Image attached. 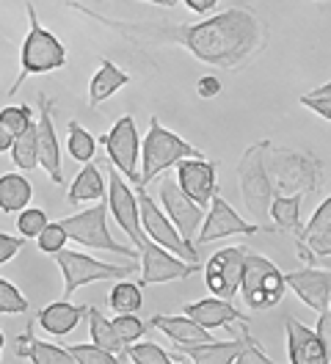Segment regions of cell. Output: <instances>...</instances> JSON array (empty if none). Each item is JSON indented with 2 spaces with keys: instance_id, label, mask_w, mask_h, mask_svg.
<instances>
[{
  "instance_id": "e0dca14e",
  "label": "cell",
  "mask_w": 331,
  "mask_h": 364,
  "mask_svg": "<svg viewBox=\"0 0 331 364\" xmlns=\"http://www.w3.org/2000/svg\"><path fill=\"white\" fill-rule=\"evenodd\" d=\"M177 185L179 191L196 202L199 207H207L210 199L219 193V180H216V163L204 158H185L177 163Z\"/></svg>"
},
{
  "instance_id": "836d02e7",
  "label": "cell",
  "mask_w": 331,
  "mask_h": 364,
  "mask_svg": "<svg viewBox=\"0 0 331 364\" xmlns=\"http://www.w3.org/2000/svg\"><path fill=\"white\" fill-rule=\"evenodd\" d=\"M125 359H130L132 364H174L172 353L154 342H132L125 350Z\"/></svg>"
},
{
  "instance_id": "8992f818",
  "label": "cell",
  "mask_w": 331,
  "mask_h": 364,
  "mask_svg": "<svg viewBox=\"0 0 331 364\" xmlns=\"http://www.w3.org/2000/svg\"><path fill=\"white\" fill-rule=\"evenodd\" d=\"M268 146H270V141H257L238 160V188H241V196L248 207V213L254 215V221L260 227L268 218V207L273 202V185H270L268 168H265Z\"/></svg>"
},
{
  "instance_id": "8d00e7d4",
  "label": "cell",
  "mask_w": 331,
  "mask_h": 364,
  "mask_svg": "<svg viewBox=\"0 0 331 364\" xmlns=\"http://www.w3.org/2000/svg\"><path fill=\"white\" fill-rule=\"evenodd\" d=\"M110 326H113V331L119 334V340L125 345H132V342H138L147 334V323L138 315H116L110 320Z\"/></svg>"
},
{
  "instance_id": "1f68e13d",
  "label": "cell",
  "mask_w": 331,
  "mask_h": 364,
  "mask_svg": "<svg viewBox=\"0 0 331 364\" xmlns=\"http://www.w3.org/2000/svg\"><path fill=\"white\" fill-rule=\"evenodd\" d=\"M11 160L20 171H33L39 168V160H36V122H31L22 133L14 136V144H11Z\"/></svg>"
},
{
  "instance_id": "b9f144b4",
  "label": "cell",
  "mask_w": 331,
  "mask_h": 364,
  "mask_svg": "<svg viewBox=\"0 0 331 364\" xmlns=\"http://www.w3.org/2000/svg\"><path fill=\"white\" fill-rule=\"evenodd\" d=\"M232 364H276V362H270V359H268V353L260 348V342L254 340V337L243 328V345H241V350H238V356H235V362Z\"/></svg>"
},
{
  "instance_id": "4fadbf2b",
  "label": "cell",
  "mask_w": 331,
  "mask_h": 364,
  "mask_svg": "<svg viewBox=\"0 0 331 364\" xmlns=\"http://www.w3.org/2000/svg\"><path fill=\"white\" fill-rule=\"evenodd\" d=\"M243 257H246L243 246H226V249L216 251L207 259V265H204V282H207V290L216 298L232 301V298L238 296Z\"/></svg>"
},
{
  "instance_id": "c3c4849f",
  "label": "cell",
  "mask_w": 331,
  "mask_h": 364,
  "mask_svg": "<svg viewBox=\"0 0 331 364\" xmlns=\"http://www.w3.org/2000/svg\"><path fill=\"white\" fill-rule=\"evenodd\" d=\"M3 342H6V337H3V331H0V350H3Z\"/></svg>"
},
{
  "instance_id": "3957f363",
  "label": "cell",
  "mask_w": 331,
  "mask_h": 364,
  "mask_svg": "<svg viewBox=\"0 0 331 364\" xmlns=\"http://www.w3.org/2000/svg\"><path fill=\"white\" fill-rule=\"evenodd\" d=\"M25 11H28V33L22 39V50H20V75L11 83L9 94H17L28 77L56 72V69H61L69 61L66 47L61 45V39L39 23V14H36L33 3H28Z\"/></svg>"
},
{
  "instance_id": "4316f807",
  "label": "cell",
  "mask_w": 331,
  "mask_h": 364,
  "mask_svg": "<svg viewBox=\"0 0 331 364\" xmlns=\"http://www.w3.org/2000/svg\"><path fill=\"white\" fill-rule=\"evenodd\" d=\"M130 83V75L125 69H119L110 58H103L100 61V69L97 75L91 77L88 83V108H97L103 105L105 100H110L119 89H125Z\"/></svg>"
},
{
  "instance_id": "ee69618b",
  "label": "cell",
  "mask_w": 331,
  "mask_h": 364,
  "mask_svg": "<svg viewBox=\"0 0 331 364\" xmlns=\"http://www.w3.org/2000/svg\"><path fill=\"white\" fill-rule=\"evenodd\" d=\"M196 91L201 100H213L216 94H221V80L216 75H201L196 83Z\"/></svg>"
},
{
  "instance_id": "60d3db41",
  "label": "cell",
  "mask_w": 331,
  "mask_h": 364,
  "mask_svg": "<svg viewBox=\"0 0 331 364\" xmlns=\"http://www.w3.org/2000/svg\"><path fill=\"white\" fill-rule=\"evenodd\" d=\"M31 122H33V111H31L28 105H6V108L0 111V124H6V127L11 130V136L22 133Z\"/></svg>"
},
{
  "instance_id": "52a82bcc",
  "label": "cell",
  "mask_w": 331,
  "mask_h": 364,
  "mask_svg": "<svg viewBox=\"0 0 331 364\" xmlns=\"http://www.w3.org/2000/svg\"><path fill=\"white\" fill-rule=\"evenodd\" d=\"M61 229L66 232V240H75L78 246H86V249H100V251H113V254H122V257H130L138 259V251L132 246H122L108 229V205L105 202H97L94 207H88L83 213H75V215H66L58 221Z\"/></svg>"
},
{
  "instance_id": "e575fe53",
  "label": "cell",
  "mask_w": 331,
  "mask_h": 364,
  "mask_svg": "<svg viewBox=\"0 0 331 364\" xmlns=\"http://www.w3.org/2000/svg\"><path fill=\"white\" fill-rule=\"evenodd\" d=\"M28 298L17 290V284H11L9 279L0 276V315H22L28 312Z\"/></svg>"
},
{
  "instance_id": "f1b7e54d",
  "label": "cell",
  "mask_w": 331,
  "mask_h": 364,
  "mask_svg": "<svg viewBox=\"0 0 331 364\" xmlns=\"http://www.w3.org/2000/svg\"><path fill=\"white\" fill-rule=\"evenodd\" d=\"M86 315H88V323H91V328H88V334H91V345H97V348L108 350V353H113V356H125L127 345L119 340V334L113 331L110 320L105 318L97 306H86Z\"/></svg>"
},
{
  "instance_id": "d6a6232c",
  "label": "cell",
  "mask_w": 331,
  "mask_h": 364,
  "mask_svg": "<svg viewBox=\"0 0 331 364\" xmlns=\"http://www.w3.org/2000/svg\"><path fill=\"white\" fill-rule=\"evenodd\" d=\"M66 152L72 155V158L78 160V163H88V160H94V152H97V138L88 133L86 127H80L75 119L66 124Z\"/></svg>"
},
{
  "instance_id": "7bdbcfd3",
  "label": "cell",
  "mask_w": 331,
  "mask_h": 364,
  "mask_svg": "<svg viewBox=\"0 0 331 364\" xmlns=\"http://www.w3.org/2000/svg\"><path fill=\"white\" fill-rule=\"evenodd\" d=\"M25 237H14V235H6V232H0V265H6L9 259H14L20 249L25 246L22 243Z\"/></svg>"
},
{
  "instance_id": "ab89813d",
  "label": "cell",
  "mask_w": 331,
  "mask_h": 364,
  "mask_svg": "<svg viewBox=\"0 0 331 364\" xmlns=\"http://www.w3.org/2000/svg\"><path fill=\"white\" fill-rule=\"evenodd\" d=\"M36 246L42 254H56V251L66 249V232L61 229V224L56 221V224H44V229L36 235Z\"/></svg>"
},
{
  "instance_id": "bcb514c9",
  "label": "cell",
  "mask_w": 331,
  "mask_h": 364,
  "mask_svg": "<svg viewBox=\"0 0 331 364\" xmlns=\"http://www.w3.org/2000/svg\"><path fill=\"white\" fill-rule=\"evenodd\" d=\"M11 144H14L11 130H9L6 124H0V155H3V152H9V149H11Z\"/></svg>"
},
{
  "instance_id": "d590c367",
  "label": "cell",
  "mask_w": 331,
  "mask_h": 364,
  "mask_svg": "<svg viewBox=\"0 0 331 364\" xmlns=\"http://www.w3.org/2000/svg\"><path fill=\"white\" fill-rule=\"evenodd\" d=\"M66 350L75 356V362L78 364H125L119 356H113L108 350H103V348H97V345H66Z\"/></svg>"
},
{
  "instance_id": "44dd1931",
  "label": "cell",
  "mask_w": 331,
  "mask_h": 364,
  "mask_svg": "<svg viewBox=\"0 0 331 364\" xmlns=\"http://www.w3.org/2000/svg\"><path fill=\"white\" fill-rule=\"evenodd\" d=\"M298 246L312 251L323 265H329L331 257V199H323L312 213L307 227L298 229Z\"/></svg>"
},
{
  "instance_id": "f6af8a7d",
  "label": "cell",
  "mask_w": 331,
  "mask_h": 364,
  "mask_svg": "<svg viewBox=\"0 0 331 364\" xmlns=\"http://www.w3.org/2000/svg\"><path fill=\"white\" fill-rule=\"evenodd\" d=\"M194 14H207V11H213L216 6H219V0H182Z\"/></svg>"
},
{
  "instance_id": "f35d334b",
  "label": "cell",
  "mask_w": 331,
  "mask_h": 364,
  "mask_svg": "<svg viewBox=\"0 0 331 364\" xmlns=\"http://www.w3.org/2000/svg\"><path fill=\"white\" fill-rule=\"evenodd\" d=\"M301 105L315 111L323 122H331V83H323L320 89L309 91L301 97Z\"/></svg>"
},
{
  "instance_id": "7dc6e473",
  "label": "cell",
  "mask_w": 331,
  "mask_h": 364,
  "mask_svg": "<svg viewBox=\"0 0 331 364\" xmlns=\"http://www.w3.org/2000/svg\"><path fill=\"white\" fill-rule=\"evenodd\" d=\"M144 3H154V6H166V9H172V6H177V0H144Z\"/></svg>"
},
{
  "instance_id": "74e56055",
  "label": "cell",
  "mask_w": 331,
  "mask_h": 364,
  "mask_svg": "<svg viewBox=\"0 0 331 364\" xmlns=\"http://www.w3.org/2000/svg\"><path fill=\"white\" fill-rule=\"evenodd\" d=\"M47 224V213L39 207H22L17 213V229H20V237H36Z\"/></svg>"
},
{
  "instance_id": "277c9868",
  "label": "cell",
  "mask_w": 331,
  "mask_h": 364,
  "mask_svg": "<svg viewBox=\"0 0 331 364\" xmlns=\"http://www.w3.org/2000/svg\"><path fill=\"white\" fill-rule=\"evenodd\" d=\"M185 158H207L201 149L194 144H188L182 136H177L172 130H166L160 124V119H149V130L141 141V158H138V185H149L154 177H160L163 171H169Z\"/></svg>"
},
{
  "instance_id": "603a6c76",
  "label": "cell",
  "mask_w": 331,
  "mask_h": 364,
  "mask_svg": "<svg viewBox=\"0 0 331 364\" xmlns=\"http://www.w3.org/2000/svg\"><path fill=\"white\" fill-rule=\"evenodd\" d=\"M149 326L160 328L174 345H199V342L213 340V334L207 328H201L196 320H191L188 315H152Z\"/></svg>"
},
{
  "instance_id": "5bb4252c",
  "label": "cell",
  "mask_w": 331,
  "mask_h": 364,
  "mask_svg": "<svg viewBox=\"0 0 331 364\" xmlns=\"http://www.w3.org/2000/svg\"><path fill=\"white\" fill-rule=\"evenodd\" d=\"M110 182L108 185V210L110 215H113V221L122 227V232L130 237L135 246H141L144 240H147V235H144V229H141V221H138V199H135V193H132V188L127 185V180L116 171V168H110Z\"/></svg>"
},
{
  "instance_id": "30bf717a",
  "label": "cell",
  "mask_w": 331,
  "mask_h": 364,
  "mask_svg": "<svg viewBox=\"0 0 331 364\" xmlns=\"http://www.w3.org/2000/svg\"><path fill=\"white\" fill-rule=\"evenodd\" d=\"M100 141L108 149L110 163L116 166V171L130 180L132 185H138V158H141V136L135 127V119L130 114L116 119V124L110 127L105 136H100Z\"/></svg>"
},
{
  "instance_id": "2e32d148",
  "label": "cell",
  "mask_w": 331,
  "mask_h": 364,
  "mask_svg": "<svg viewBox=\"0 0 331 364\" xmlns=\"http://www.w3.org/2000/svg\"><path fill=\"white\" fill-rule=\"evenodd\" d=\"M160 202H163V210H166V218L174 224L179 237L194 246V237H196L199 227H201V218H204V207L191 202L179 191V185L174 180L160 182Z\"/></svg>"
},
{
  "instance_id": "484cf974",
  "label": "cell",
  "mask_w": 331,
  "mask_h": 364,
  "mask_svg": "<svg viewBox=\"0 0 331 364\" xmlns=\"http://www.w3.org/2000/svg\"><path fill=\"white\" fill-rule=\"evenodd\" d=\"M105 177L94 160L83 163V168L75 174V180L66 191V205H83V202H103L105 199Z\"/></svg>"
},
{
  "instance_id": "681fc988",
  "label": "cell",
  "mask_w": 331,
  "mask_h": 364,
  "mask_svg": "<svg viewBox=\"0 0 331 364\" xmlns=\"http://www.w3.org/2000/svg\"><path fill=\"white\" fill-rule=\"evenodd\" d=\"M179 364H194V362H191V359H182V362H179Z\"/></svg>"
},
{
  "instance_id": "7402d4cb",
  "label": "cell",
  "mask_w": 331,
  "mask_h": 364,
  "mask_svg": "<svg viewBox=\"0 0 331 364\" xmlns=\"http://www.w3.org/2000/svg\"><path fill=\"white\" fill-rule=\"evenodd\" d=\"M14 353H17L20 359H28L31 364H78L75 356H72L66 348L39 340V337L33 334V326H28L20 337H17Z\"/></svg>"
},
{
  "instance_id": "6da1fadb",
  "label": "cell",
  "mask_w": 331,
  "mask_h": 364,
  "mask_svg": "<svg viewBox=\"0 0 331 364\" xmlns=\"http://www.w3.org/2000/svg\"><path fill=\"white\" fill-rule=\"evenodd\" d=\"M78 11L88 14L91 20H100L116 33H122L125 39L132 42H174L182 45L196 61L216 69H238L246 61H251L265 45H268V28L265 23L243 6L224 9L219 14L207 17L204 23H116L103 14L86 11L80 6H75Z\"/></svg>"
},
{
  "instance_id": "9c48e42d",
  "label": "cell",
  "mask_w": 331,
  "mask_h": 364,
  "mask_svg": "<svg viewBox=\"0 0 331 364\" xmlns=\"http://www.w3.org/2000/svg\"><path fill=\"white\" fill-rule=\"evenodd\" d=\"M138 191H135V199H138V221H141V229H144V235L157 243V246H163L166 251H172L177 254L179 259H185V262H199V249L196 246H191V243H185L182 237H179V232L174 229V224L166 218V213L160 210V207L152 202V196L144 191V185H135Z\"/></svg>"
},
{
  "instance_id": "ffe728a7",
  "label": "cell",
  "mask_w": 331,
  "mask_h": 364,
  "mask_svg": "<svg viewBox=\"0 0 331 364\" xmlns=\"http://www.w3.org/2000/svg\"><path fill=\"white\" fill-rule=\"evenodd\" d=\"M191 320H196L201 328L213 331V328H226L229 334H238L232 328V323H248V315H243L238 306H232V301H224V298H199V301H191L185 304L182 309Z\"/></svg>"
},
{
  "instance_id": "7a4b0ae2",
  "label": "cell",
  "mask_w": 331,
  "mask_h": 364,
  "mask_svg": "<svg viewBox=\"0 0 331 364\" xmlns=\"http://www.w3.org/2000/svg\"><path fill=\"white\" fill-rule=\"evenodd\" d=\"M265 168L273 185V196L276 193L307 196V193H317L323 185V163L315 155L298 152V149H276L270 144L265 152Z\"/></svg>"
},
{
  "instance_id": "83f0119b",
  "label": "cell",
  "mask_w": 331,
  "mask_h": 364,
  "mask_svg": "<svg viewBox=\"0 0 331 364\" xmlns=\"http://www.w3.org/2000/svg\"><path fill=\"white\" fill-rule=\"evenodd\" d=\"M33 199V185L28 177H22L17 171L0 174V213H20L22 207L31 205Z\"/></svg>"
},
{
  "instance_id": "4dcf8cb0",
  "label": "cell",
  "mask_w": 331,
  "mask_h": 364,
  "mask_svg": "<svg viewBox=\"0 0 331 364\" xmlns=\"http://www.w3.org/2000/svg\"><path fill=\"white\" fill-rule=\"evenodd\" d=\"M108 304L116 315H138V312H141V306H144L141 284L127 282V279H119V282L110 287Z\"/></svg>"
},
{
  "instance_id": "d6986e66",
  "label": "cell",
  "mask_w": 331,
  "mask_h": 364,
  "mask_svg": "<svg viewBox=\"0 0 331 364\" xmlns=\"http://www.w3.org/2000/svg\"><path fill=\"white\" fill-rule=\"evenodd\" d=\"M285 284L298 296L301 304H307L309 309H315L317 315L329 309L331 298V271L329 268H304V271H293L285 276Z\"/></svg>"
},
{
  "instance_id": "7c38bea8",
  "label": "cell",
  "mask_w": 331,
  "mask_h": 364,
  "mask_svg": "<svg viewBox=\"0 0 331 364\" xmlns=\"http://www.w3.org/2000/svg\"><path fill=\"white\" fill-rule=\"evenodd\" d=\"M210 210H207V215L201 218V227H199L196 237H194V246H204V243H213V240H224V237H232V235H254V232H260V224H248V221H243L241 215L232 210V205L216 193L213 199H210Z\"/></svg>"
},
{
  "instance_id": "5b68a950",
  "label": "cell",
  "mask_w": 331,
  "mask_h": 364,
  "mask_svg": "<svg viewBox=\"0 0 331 364\" xmlns=\"http://www.w3.org/2000/svg\"><path fill=\"white\" fill-rule=\"evenodd\" d=\"M238 293L243 296L246 306H248L251 312L273 309L287 293L285 273L279 271V265H276L273 259H268L263 254L246 251Z\"/></svg>"
},
{
  "instance_id": "ac0fdd59",
  "label": "cell",
  "mask_w": 331,
  "mask_h": 364,
  "mask_svg": "<svg viewBox=\"0 0 331 364\" xmlns=\"http://www.w3.org/2000/svg\"><path fill=\"white\" fill-rule=\"evenodd\" d=\"M285 331L290 364H329V340H323L315 328H309L298 318L287 315Z\"/></svg>"
},
{
  "instance_id": "d4e9b609",
  "label": "cell",
  "mask_w": 331,
  "mask_h": 364,
  "mask_svg": "<svg viewBox=\"0 0 331 364\" xmlns=\"http://www.w3.org/2000/svg\"><path fill=\"white\" fill-rule=\"evenodd\" d=\"M243 345V331L235 334V340L226 342H199V345H177V350L191 359L194 364H232Z\"/></svg>"
},
{
  "instance_id": "ba28073f",
  "label": "cell",
  "mask_w": 331,
  "mask_h": 364,
  "mask_svg": "<svg viewBox=\"0 0 331 364\" xmlns=\"http://www.w3.org/2000/svg\"><path fill=\"white\" fill-rule=\"evenodd\" d=\"M56 257V265L64 276V298L69 301L72 293L83 284H94V282H105V279H127L132 273V265H110L103 259H94L83 251H72L61 249L53 254Z\"/></svg>"
},
{
  "instance_id": "9a60e30c",
  "label": "cell",
  "mask_w": 331,
  "mask_h": 364,
  "mask_svg": "<svg viewBox=\"0 0 331 364\" xmlns=\"http://www.w3.org/2000/svg\"><path fill=\"white\" fill-rule=\"evenodd\" d=\"M39 119H36V160L39 168L56 185H64V171H61V144L56 136V122H53V100L39 97Z\"/></svg>"
},
{
  "instance_id": "cb8c5ba5",
  "label": "cell",
  "mask_w": 331,
  "mask_h": 364,
  "mask_svg": "<svg viewBox=\"0 0 331 364\" xmlns=\"http://www.w3.org/2000/svg\"><path fill=\"white\" fill-rule=\"evenodd\" d=\"M83 315H86V304L78 306V304H69L66 298H61V301L47 304L39 312V326L47 334H53V337H66L69 331L78 328V323L83 320Z\"/></svg>"
},
{
  "instance_id": "f546056e",
  "label": "cell",
  "mask_w": 331,
  "mask_h": 364,
  "mask_svg": "<svg viewBox=\"0 0 331 364\" xmlns=\"http://www.w3.org/2000/svg\"><path fill=\"white\" fill-rule=\"evenodd\" d=\"M268 218H273L276 229L298 235V229H301V196L298 193H290V196L276 193L270 207H268Z\"/></svg>"
},
{
  "instance_id": "8fae6325",
  "label": "cell",
  "mask_w": 331,
  "mask_h": 364,
  "mask_svg": "<svg viewBox=\"0 0 331 364\" xmlns=\"http://www.w3.org/2000/svg\"><path fill=\"white\" fill-rule=\"evenodd\" d=\"M141 257V284H166V282H179L199 271V262H185L177 254L166 251L163 246L152 243L149 237L138 246Z\"/></svg>"
}]
</instances>
